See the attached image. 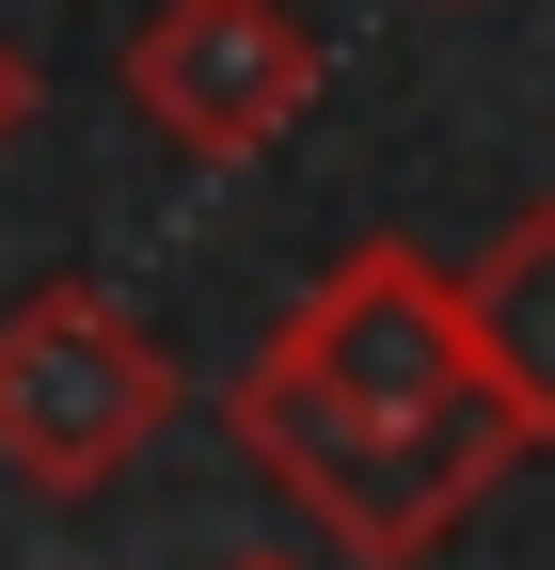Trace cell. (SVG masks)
Returning a JSON list of instances; mask_svg holds the SVG:
<instances>
[{"label":"cell","mask_w":555,"mask_h":570,"mask_svg":"<svg viewBox=\"0 0 555 570\" xmlns=\"http://www.w3.org/2000/svg\"><path fill=\"white\" fill-rule=\"evenodd\" d=\"M223 428L350 570H429L524 460V428L493 412V365L460 333V269H429L412 238L333 254L223 381Z\"/></svg>","instance_id":"6da1fadb"},{"label":"cell","mask_w":555,"mask_h":570,"mask_svg":"<svg viewBox=\"0 0 555 570\" xmlns=\"http://www.w3.org/2000/svg\"><path fill=\"white\" fill-rule=\"evenodd\" d=\"M175 428V348L111 302V285H17L0 302V475L48 491V508H96Z\"/></svg>","instance_id":"7a4b0ae2"},{"label":"cell","mask_w":555,"mask_h":570,"mask_svg":"<svg viewBox=\"0 0 555 570\" xmlns=\"http://www.w3.org/2000/svg\"><path fill=\"white\" fill-rule=\"evenodd\" d=\"M302 111H318L302 0H159L144 32H127V127H144L159 159L238 175V159H270Z\"/></svg>","instance_id":"3957f363"},{"label":"cell","mask_w":555,"mask_h":570,"mask_svg":"<svg viewBox=\"0 0 555 570\" xmlns=\"http://www.w3.org/2000/svg\"><path fill=\"white\" fill-rule=\"evenodd\" d=\"M460 333H476V365H493V412L539 460L555 444V206H524V223L460 269Z\"/></svg>","instance_id":"277c9868"},{"label":"cell","mask_w":555,"mask_h":570,"mask_svg":"<svg viewBox=\"0 0 555 570\" xmlns=\"http://www.w3.org/2000/svg\"><path fill=\"white\" fill-rule=\"evenodd\" d=\"M17 127H32V63L0 48V142H17Z\"/></svg>","instance_id":"5b68a950"},{"label":"cell","mask_w":555,"mask_h":570,"mask_svg":"<svg viewBox=\"0 0 555 570\" xmlns=\"http://www.w3.org/2000/svg\"><path fill=\"white\" fill-rule=\"evenodd\" d=\"M223 570H302V554H223Z\"/></svg>","instance_id":"8992f818"}]
</instances>
